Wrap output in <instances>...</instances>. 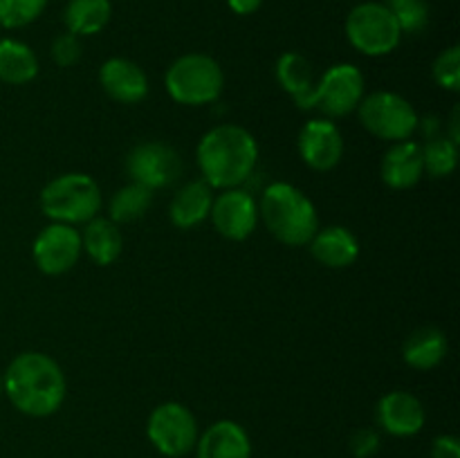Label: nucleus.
<instances>
[{
  "mask_svg": "<svg viewBox=\"0 0 460 458\" xmlns=\"http://www.w3.org/2000/svg\"><path fill=\"white\" fill-rule=\"evenodd\" d=\"M3 391L22 416L48 418L66 402V373L49 355L25 350L9 362L3 375Z\"/></svg>",
  "mask_w": 460,
  "mask_h": 458,
  "instance_id": "1",
  "label": "nucleus"
},
{
  "mask_svg": "<svg viewBox=\"0 0 460 458\" xmlns=\"http://www.w3.org/2000/svg\"><path fill=\"white\" fill-rule=\"evenodd\" d=\"M198 169L211 189H236L250 180L259 164V142L238 124H218L207 130L196 148Z\"/></svg>",
  "mask_w": 460,
  "mask_h": 458,
  "instance_id": "2",
  "label": "nucleus"
},
{
  "mask_svg": "<svg viewBox=\"0 0 460 458\" xmlns=\"http://www.w3.org/2000/svg\"><path fill=\"white\" fill-rule=\"evenodd\" d=\"M259 218L263 220L265 229L288 247L308 245L319 229L314 202L290 182H272L263 189Z\"/></svg>",
  "mask_w": 460,
  "mask_h": 458,
  "instance_id": "3",
  "label": "nucleus"
},
{
  "mask_svg": "<svg viewBox=\"0 0 460 458\" xmlns=\"http://www.w3.org/2000/svg\"><path fill=\"white\" fill-rule=\"evenodd\" d=\"M166 94L182 106H209L225 90V72L214 57L189 52L175 58L164 75Z\"/></svg>",
  "mask_w": 460,
  "mask_h": 458,
  "instance_id": "4",
  "label": "nucleus"
},
{
  "mask_svg": "<svg viewBox=\"0 0 460 458\" xmlns=\"http://www.w3.org/2000/svg\"><path fill=\"white\" fill-rule=\"evenodd\" d=\"M40 209L52 223L85 225L102 211V187L88 173H63L40 191Z\"/></svg>",
  "mask_w": 460,
  "mask_h": 458,
  "instance_id": "5",
  "label": "nucleus"
},
{
  "mask_svg": "<svg viewBox=\"0 0 460 458\" xmlns=\"http://www.w3.org/2000/svg\"><path fill=\"white\" fill-rule=\"evenodd\" d=\"M358 117L364 128L385 142H402L411 139L420 128V117L409 99L389 90H376L364 94L358 106Z\"/></svg>",
  "mask_w": 460,
  "mask_h": 458,
  "instance_id": "6",
  "label": "nucleus"
},
{
  "mask_svg": "<svg viewBox=\"0 0 460 458\" xmlns=\"http://www.w3.org/2000/svg\"><path fill=\"white\" fill-rule=\"evenodd\" d=\"M344 31L349 43L364 57H386L398 49L404 36L386 4L373 3V0L359 3L350 9Z\"/></svg>",
  "mask_w": 460,
  "mask_h": 458,
  "instance_id": "7",
  "label": "nucleus"
},
{
  "mask_svg": "<svg viewBox=\"0 0 460 458\" xmlns=\"http://www.w3.org/2000/svg\"><path fill=\"white\" fill-rule=\"evenodd\" d=\"M198 420L191 409L180 402H162L146 420V438L162 456L184 458L196 449Z\"/></svg>",
  "mask_w": 460,
  "mask_h": 458,
  "instance_id": "8",
  "label": "nucleus"
},
{
  "mask_svg": "<svg viewBox=\"0 0 460 458\" xmlns=\"http://www.w3.org/2000/svg\"><path fill=\"white\" fill-rule=\"evenodd\" d=\"M364 90H367V81L358 66L335 63L317 79L314 108H319L328 119L346 117L358 110L359 101L367 94Z\"/></svg>",
  "mask_w": 460,
  "mask_h": 458,
  "instance_id": "9",
  "label": "nucleus"
},
{
  "mask_svg": "<svg viewBox=\"0 0 460 458\" xmlns=\"http://www.w3.org/2000/svg\"><path fill=\"white\" fill-rule=\"evenodd\" d=\"M84 254L81 232L75 225L52 223L40 229L31 245V259L36 268L48 277H61L79 263Z\"/></svg>",
  "mask_w": 460,
  "mask_h": 458,
  "instance_id": "10",
  "label": "nucleus"
},
{
  "mask_svg": "<svg viewBox=\"0 0 460 458\" xmlns=\"http://www.w3.org/2000/svg\"><path fill=\"white\" fill-rule=\"evenodd\" d=\"M130 182L148 189H166L182 175V157L164 142H142L130 148L126 157Z\"/></svg>",
  "mask_w": 460,
  "mask_h": 458,
  "instance_id": "11",
  "label": "nucleus"
},
{
  "mask_svg": "<svg viewBox=\"0 0 460 458\" xmlns=\"http://www.w3.org/2000/svg\"><path fill=\"white\" fill-rule=\"evenodd\" d=\"M211 225L216 232L227 241H245L254 233L259 225V202L250 191L236 189H223L214 196L209 211Z\"/></svg>",
  "mask_w": 460,
  "mask_h": 458,
  "instance_id": "12",
  "label": "nucleus"
},
{
  "mask_svg": "<svg viewBox=\"0 0 460 458\" xmlns=\"http://www.w3.org/2000/svg\"><path fill=\"white\" fill-rule=\"evenodd\" d=\"M296 148L305 166L313 171L326 173L332 171L344 157V137L337 124L328 117L308 119L299 130Z\"/></svg>",
  "mask_w": 460,
  "mask_h": 458,
  "instance_id": "13",
  "label": "nucleus"
},
{
  "mask_svg": "<svg viewBox=\"0 0 460 458\" xmlns=\"http://www.w3.org/2000/svg\"><path fill=\"white\" fill-rule=\"evenodd\" d=\"M376 418L382 431H386L389 436L411 438V436L420 434L425 427L427 411L418 395L398 389L382 395L376 409Z\"/></svg>",
  "mask_w": 460,
  "mask_h": 458,
  "instance_id": "14",
  "label": "nucleus"
},
{
  "mask_svg": "<svg viewBox=\"0 0 460 458\" xmlns=\"http://www.w3.org/2000/svg\"><path fill=\"white\" fill-rule=\"evenodd\" d=\"M102 90L117 103H139L148 94V76L135 61L112 57L99 67Z\"/></svg>",
  "mask_w": 460,
  "mask_h": 458,
  "instance_id": "15",
  "label": "nucleus"
},
{
  "mask_svg": "<svg viewBox=\"0 0 460 458\" xmlns=\"http://www.w3.org/2000/svg\"><path fill=\"white\" fill-rule=\"evenodd\" d=\"M382 182L389 189L402 191V189L416 187L425 175L422 164V144L416 139H402L394 142L385 153L380 164Z\"/></svg>",
  "mask_w": 460,
  "mask_h": 458,
  "instance_id": "16",
  "label": "nucleus"
},
{
  "mask_svg": "<svg viewBox=\"0 0 460 458\" xmlns=\"http://www.w3.org/2000/svg\"><path fill=\"white\" fill-rule=\"evenodd\" d=\"M196 458H252V440L236 420H216L196 443Z\"/></svg>",
  "mask_w": 460,
  "mask_h": 458,
  "instance_id": "17",
  "label": "nucleus"
},
{
  "mask_svg": "<svg viewBox=\"0 0 460 458\" xmlns=\"http://www.w3.org/2000/svg\"><path fill=\"white\" fill-rule=\"evenodd\" d=\"M308 247L313 259L331 269L350 268L359 256V241L344 225L317 229V233L310 238Z\"/></svg>",
  "mask_w": 460,
  "mask_h": 458,
  "instance_id": "18",
  "label": "nucleus"
},
{
  "mask_svg": "<svg viewBox=\"0 0 460 458\" xmlns=\"http://www.w3.org/2000/svg\"><path fill=\"white\" fill-rule=\"evenodd\" d=\"M274 72H277L279 85L290 94L292 101H295L301 110H313L319 79L313 70V63H310L304 54L286 52L279 57Z\"/></svg>",
  "mask_w": 460,
  "mask_h": 458,
  "instance_id": "19",
  "label": "nucleus"
},
{
  "mask_svg": "<svg viewBox=\"0 0 460 458\" xmlns=\"http://www.w3.org/2000/svg\"><path fill=\"white\" fill-rule=\"evenodd\" d=\"M214 189L205 180H191L175 191L169 205V218L178 229H193L209 218Z\"/></svg>",
  "mask_w": 460,
  "mask_h": 458,
  "instance_id": "20",
  "label": "nucleus"
},
{
  "mask_svg": "<svg viewBox=\"0 0 460 458\" xmlns=\"http://www.w3.org/2000/svg\"><path fill=\"white\" fill-rule=\"evenodd\" d=\"M81 245L93 263L106 268L119 259L121 250H124V236H121L119 225L112 223L111 218L94 216L81 232Z\"/></svg>",
  "mask_w": 460,
  "mask_h": 458,
  "instance_id": "21",
  "label": "nucleus"
},
{
  "mask_svg": "<svg viewBox=\"0 0 460 458\" xmlns=\"http://www.w3.org/2000/svg\"><path fill=\"white\" fill-rule=\"evenodd\" d=\"M447 335L436 326H422L407 337L402 346V359L416 371H431L447 357Z\"/></svg>",
  "mask_w": 460,
  "mask_h": 458,
  "instance_id": "22",
  "label": "nucleus"
},
{
  "mask_svg": "<svg viewBox=\"0 0 460 458\" xmlns=\"http://www.w3.org/2000/svg\"><path fill=\"white\" fill-rule=\"evenodd\" d=\"M39 75V57L18 39H0V81L7 85H25Z\"/></svg>",
  "mask_w": 460,
  "mask_h": 458,
  "instance_id": "23",
  "label": "nucleus"
},
{
  "mask_svg": "<svg viewBox=\"0 0 460 458\" xmlns=\"http://www.w3.org/2000/svg\"><path fill=\"white\" fill-rule=\"evenodd\" d=\"M112 3L111 0H67L63 9V22L66 31L85 39L94 36L111 22Z\"/></svg>",
  "mask_w": 460,
  "mask_h": 458,
  "instance_id": "24",
  "label": "nucleus"
},
{
  "mask_svg": "<svg viewBox=\"0 0 460 458\" xmlns=\"http://www.w3.org/2000/svg\"><path fill=\"white\" fill-rule=\"evenodd\" d=\"M153 198H155L153 189L137 182H128L119 191L112 193L111 205H108V218L117 225L135 223V220L146 216V211L153 205Z\"/></svg>",
  "mask_w": 460,
  "mask_h": 458,
  "instance_id": "25",
  "label": "nucleus"
},
{
  "mask_svg": "<svg viewBox=\"0 0 460 458\" xmlns=\"http://www.w3.org/2000/svg\"><path fill=\"white\" fill-rule=\"evenodd\" d=\"M422 164L425 173L431 178H447L456 171L458 144H454L447 135H436L422 144Z\"/></svg>",
  "mask_w": 460,
  "mask_h": 458,
  "instance_id": "26",
  "label": "nucleus"
},
{
  "mask_svg": "<svg viewBox=\"0 0 460 458\" xmlns=\"http://www.w3.org/2000/svg\"><path fill=\"white\" fill-rule=\"evenodd\" d=\"M398 21L402 34H420L429 25L427 0H382Z\"/></svg>",
  "mask_w": 460,
  "mask_h": 458,
  "instance_id": "27",
  "label": "nucleus"
},
{
  "mask_svg": "<svg viewBox=\"0 0 460 458\" xmlns=\"http://www.w3.org/2000/svg\"><path fill=\"white\" fill-rule=\"evenodd\" d=\"M48 7V0H0V27L22 30L31 25Z\"/></svg>",
  "mask_w": 460,
  "mask_h": 458,
  "instance_id": "28",
  "label": "nucleus"
},
{
  "mask_svg": "<svg viewBox=\"0 0 460 458\" xmlns=\"http://www.w3.org/2000/svg\"><path fill=\"white\" fill-rule=\"evenodd\" d=\"M431 75L434 81L443 90L449 92H458L460 90V48L452 45V48L443 49V52L436 57L434 66H431Z\"/></svg>",
  "mask_w": 460,
  "mask_h": 458,
  "instance_id": "29",
  "label": "nucleus"
},
{
  "mask_svg": "<svg viewBox=\"0 0 460 458\" xmlns=\"http://www.w3.org/2000/svg\"><path fill=\"white\" fill-rule=\"evenodd\" d=\"M52 58L58 67H72L81 61L84 57V43H81L79 36L70 34V31H63L57 39L52 40Z\"/></svg>",
  "mask_w": 460,
  "mask_h": 458,
  "instance_id": "30",
  "label": "nucleus"
},
{
  "mask_svg": "<svg viewBox=\"0 0 460 458\" xmlns=\"http://www.w3.org/2000/svg\"><path fill=\"white\" fill-rule=\"evenodd\" d=\"M349 447L355 458H373L380 452L382 438L376 429H371V427H362V429L353 431Z\"/></svg>",
  "mask_w": 460,
  "mask_h": 458,
  "instance_id": "31",
  "label": "nucleus"
},
{
  "mask_svg": "<svg viewBox=\"0 0 460 458\" xmlns=\"http://www.w3.org/2000/svg\"><path fill=\"white\" fill-rule=\"evenodd\" d=\"M431 458H460V443L456 436H438L431 443Z\"/></svg>",
  "mask_w": 460,
  "mask_h": 458,
  "instance_id": "32",
  "label": "nucleus"
},
{
  "mask_svg": "<svg viewBox=\"0 0 460 458\" xmlns=\"http://www.w3.org/2000/svg\"><path fill=\"white\" fill-rule=\"evenodd\" d=\"M227 4L238 16H252L263 7V0H227Z\"/></svg>",
  "mask_w": 460,
  "mask_h": 458,
  "instance_id": "33",
  "label": "nucleus"
},
{
  "mask_svg": "<svg viewBox=\"0 0 460 458\" xmlns=\"http://www.w3.org/2000/svg\"><path fill=\"white\" fill-rule=\"evenodd\" d=\"M458 117H460V108L456 106L452 110V117H449V135L447 137L452 139L454 144H460V130H458Z\"/></svg>",
  "mask_w": 460,
  "mask_h": 458,
  "instance_id": "34",
  "label": "nucleus"
},
{
  "mask_svg": "<svg viewBox=\"0 0 460 458\" xmlns=\"http://www.w3.org/2000/svg\"><path fill=\"white\" fill-rule=\"evenodd\" d=\"M4 395V391H3V377H0V398H3Z\"/></svg>",
  "mask_w": 460,
  "mask_h": 458,
  "instance_id": "35",
  "label": "nucleus"
}]
</instances>
